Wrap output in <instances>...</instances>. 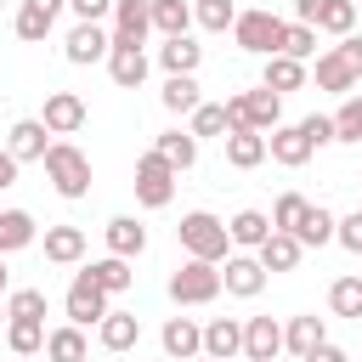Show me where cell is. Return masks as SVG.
I'll list each match as a JSON object with an SVG mask.
<instances>
[{
    "label": "cell",
    "mask_w": 362,
    "mask_h": 362,
    "mask_svg": "<svg viewBox=\"0 0 362 362\" xmlns=\"http://www.w3.org/2000/svg\"><path fill=\"white\" fill-rule=\"evenodd\" d=\"M141 249H147V226H141L136 215H113V221H107V255L136 260Z\"/></svg>",
    "instance_id": "cell-16"
},
{
    "label": "cell",
    "mask_w": 362,
    "mask_h": 362,
    "mask_svg": "<svg viewBox=\"0 0 362 362\" xmlns=\"http://www.w3.org/2000/svg\"><path fill=\"white\" fill-rule=\"evenodd\" d=\"M294 238H300V249H322L334 238V215L322 204H305V215L294 221Z\"/></svg>",
    "instance_id": "cell-31"
},
{
    "label": "cell",
    "mask_w": 362,
    "mask_h": 362,
    "mask_svg": "<svg viewBox=\"0 0 362 362\" xmlns=\"http://www.w3.org/2000/svg\"><path fill=\"white\" fill-rule=\"evenodd\" d=\"M175 238H181L187 260H209V266H221V260H226V249H232V238H226V221H215L209 209H192V215H181Z\"/></svg>",
    "instance_id": "cell-1"
},
{
    "label": "cell",
    "mask_w": 362,
    "mask_h": 362,
    "mask_svg": "<svg viewBox=\"0 0 362 362\" xmlns=\"http://www.w3.org/2000/svg\"><path fill=\"white\" fill-rule=\"evenodd\" d=\"M260 85H266L272 96H288V90H300V85H305V62H294V57H266Z\"/></svg>",
    "instance_id": "cell-24"
},
{
    "label": "cell",
    "mask_w": 362,
    "mask_h": 362,
    "mask_svg": "<svg viewBox=\"0 0 362 362\" xmlns=\"http://www.w3.org/2000/svg\"><path fill=\"white\" fill-rule=\"evenodd\" d=\"M85 277L102 288V294H124L130 283H136V272H130V260H119V255H107V260H90L85 266Z\"/></svg>",
    "instance_id": "cell-26"
},
{
    "label": "cell",
    "mask_w": 362,
    "mask_h": 362,
    "mask_svg": "<svg viewBox=\"0 0 362 362\" xmlns=\"http://www.w3.org/2000/svg\"><path fill=\"white\" fill-rule=\"evenodd\" d=\"M170 198H175V170L158 153H141L136 158V204L141 209H164Z\"/></svg>",
    "instance_id": "cell-6"
},
{
    "label": "cell",
    "mask_w": 362,
    "mask_h": 362,
    "mask_svg": "<svg viewBox=\"0 0 362 362\" xmlns=\"http://www.w3.org/2000/svg\"><path fill=\"white\" fill-rule=\"evenodd\" d=\"M300 136H305L311 147H328V141H334V119H322V113H311V119H300Z\"/></svg>",
    "instance_id": "cell-44"
},
{
    "label": "cell",
    "mask_w": 362,
    "mask_h": 362,
    "mask_svg": "<svg viewBox=\"0 0 362 362\" xmlns=\"http://www.w3.org/2000/svg\"><path fill=\"white\" fill-rule=\"evenodd\" d=\"M215 294H221V266L187 260V266L170 272V300H175V305H209Z\"/></svg>",
    "instance_id": "cell-4"
},
{
    "label": "cell",
    "mask_w": 362,
    "mask_h": 362,
    "mask_svg": "<svg viewBox=\"0 0 362 362\" xmlns=\"http://www.w3.org/2000/svg\"><path fill=\"white\" fill-rule=\"evenodd\" d=\"M51 23H57V17H45L40 6H23L11 28H17V40H28V45H34V40H45V34H51Z\"/></svg>",
    "instance_id": "cell-41"
},
{
    "label": "cell",
    "mask_w": 362,
    "mask_h": 362,
    "mask_svg": "<svg viewBox=\"0 0 362 362\" xmlns=\"http://www.w3.org/2000/svg\"><path fill=\"white\" fill-rule=\"evenodd\" d=\"M45 356H51V362H85V356H90V345H85V328H74V322L51 328V334H45Z\"/></svg>",
    "instance_id": "cell-28"
},
{
    "label": "cell",
    "mask_w": 362,
    "mask_h": 362,
    "mask_svg": "<svg viewBox=\"0 0 362 362\" xmlns=\"http://www.w3.org/2000/svg\"><path fill=\"white\" fill-rule=\"evenodd\" d=\"M300 362H351V356H345L339 345H317V351H311V356H300Z\"/></svg>",
    "instance_id": "cell-47"
},
{
    "label": "cell",
    "mask_w": 362,
    "mask_h": 362,
    "mask_svg": "<svg viewBox=\"0 0 362 362\" xmlns=\"http://www.w3.org/2000/svg\"><path fill=\"white\" fill-rule=\"evenodd\" d=\"M153 153H158V158H164V164H170V170H175V175H181V170H192V164H198V141H192V130H164V136H158V147H153Z\"/></svg>",
    "instance_id": "cell-25"
},
{
    "label": "cell",
    "mask_w": 362,
    "mask_h": 362,
    "mask_svg": "<svg viewBox=\"0 0 362 362\" xmlns=\"http://www.w3.org/2000/svg\"><path fill=\"white\" fill-rule=\"evenodd\" d=\"M311 51H317V28H311V23H288V28H283V51H277V57L305 62Z\"/></svg>",
    "instance_id": "cell-38"
},
{
    "label": "cell",
    "mask_w": 362,
    "mask_h": 362,
    "mask_svg": "<svg viewBox=\"0 0 362 362\" xmlns=\"http://www.w3.org/2000/svg\"><path fill=\"white\" fill-rule=\"evenodd\" d=\"M311 28H322V34H339V40H345V34L356 28V6H351V0H322Z\"/></svg>",
    "instance_id": "cell-35"
},
{
    "label": "cell",
    "mask_w": 362,
    "mask_h": 362,
    "mask_svg": "<svg viewBox=\"0 0 362 362\" xmlns=\"http://www.w3.org/2000/svg\"><path fill=\"white\" fill-rule=\"evenodd\" d=\"M283 351V322L277 317H249L243 322V356L249 362H272Z\"/></svg>",
    "instance_id": "cell-12"
},
{
    "label": "cell",
    "mask_w": 362,
    "mask_h": 362,
    "mask_svg": "<svg viewBox=\"0 0 362 362\" xmlns=\"http://www.w3.org/2000/svg\"><path fill=\"white\" fill-rule=\"evenodd\" d=\"M40 164H45V175H51V187H57L62 198H85V192H90V158H85L74 141H51Z\"/></svg>",
    "instance_id": "cell-2"
},
{
    "label": "cell",
    "mask_w": 362,
    "mask_h": 362,
    "mask_svg": "<svg viewBox=\"0 0 362 362\" xmlns=\"http://www.w3.org/2000/svg\"><path fill=\"white\" fill-rule=\"evenodd\" d=\"M204 362H209V356H204Z\"/></svg>",
    "instance_id": "cell-53"
},
{
    "label": "cell",
    "mask_w": 362,
    "mask_h": 362,
    "mask_svg": "<svg viewBox=\"0 0 362 362\" xmlns=\"http://www.w3.org/2000/svg\"><path fill=\"white\" fill-rule=\"evenodd\" d=\"M62 51H68L74 68H85V62H102L113 51V34H102V23H74L68 40H62Z\"/></svg>",
    "instance_id": "cell-9"
},
{
    "label": "cell",
    "mask_w": 362,
    "mask_h": 362,
    "mask_svg": "<svg viewBox=\"0 0 362 362\" xmlns=\"http://www.w3.org/2000/svg\"><path fill=\"white\" fill-rule=\"evenodd\" d=\"M45 260L51 266H79L85 260V232L79 226H45Z\"/></svg>",
    "instance_id": "cell-18"
},
{
    "label": "cell",
    "mask_w": 362,
    "mask_h": 362,
    "mask_svg": "<svg viewBox=\"0 0 362 362\" xmlns=\"http://www.w3.org/2000/svg\"><path fill=\"white\" fill-rule=\"evenodd\" d=\"M107 74H113L119 90H136V85L147 79V51H124V45H113V51H107Z\"/></svg>",
    "instance_id": "cell-23"
},
{
    "label": "cell",
    "mask_w": 362,
    "mask_h": 362,
    "mask_svg": "<svg viewBox=\"0 0 362 362\" xmlns=\"http://www.w3.org/2000/svg\"><path fill=\"white\" fill-rule=\"evenodd\" d=\"M221 288L238 294V300H255L266 288V266L255 255H226V272H221Z\"/></svg>",
    "instance_id": "cell-10"
},
{
    "label": "cell",
    "mask_w": 362,
    "mask_h": 362,
    "mask_svg": "<svg viewBox=\"0 0 362 362\" xmlns=\"http://www.w3.org/2000/svg\"><path fill=\"white\" fill-rule=\"evenodd\" d=\"M334 141H362V96H345V107L334 113Z\"/></svg>",
    "instance_id": "cell-40"
},
{
    "label": "cell",
    "mask_w": 362,
    "mask_h": 362,
    "mask_svg": "<svg viewBox=\"0 0 362 362\" xmlns=\"http://www.w3.org/2000/svg\"><path fill=\"white\" fill-rule=\"evenodd\" d=\"M266 153H272V158H277L283 170H300V164H305V158H311L317 147H311V141L300 136V124H277V130L266 136Z\"/></svg>",
    "instance_id": "cell-14"
},
{
    "label": "cell",
    "mask_w": 362,
    "mask_h": 362,
    "mask_svg": "<svg viewBox=\"0 0 362 362\" xmlns=\"http://www.w3.org/2000/svg\"><path fill=\"white\" fill-rule=\"evenodd\" d=\"M158 102H164L170 113H192L204 96H198V79H192V74H170V79H164V90H158Z\"/></svg>",
    "instance_id": "cell-34"
},
{
    "label": "cell",
    "mask_w": 362,
    "mask_h": 362,
    "mask_svg": "<svg viewBox=\"0 0 362 362\" xmlns=\"http://www.w3.org/2000/svg\"><path fill=\"white\" fill-rule=\"evenodd\" d=\"M192 23L209 28V34H226V28L238 23V6H232V0H198V6H192Z\"/></svg>",
    "instance_id": "cell-36"
},
{
    "label": "cell",
    "mask_w": 362,
    "mask_h": 362,
    "mask_svg": "<svg viewBox=\"0 0 362 362\" xmlns=\"http://www.w3.org/2000/svg\"><path fill=\"white\" fill-rule=\"evenodd\" d=\"M6 345H11V356L45 351V322H34V317H6Z\"/></svg>",
    "instance_id": "cell-32"
},
{
    "label": "cell",
    "mask_w": 362,
    "mask_h": 362,
    "mask_svg": "<svg viewBox=\"0 0 362 362\" xmlns=\"http://www.w3.org/2000/svg\"><path fill=\"white\" fill-rule=\"evenodd\" d=\"M283 17H272V11H238V23H232V40L243 45V51H255V57H277L283 51Z\"/></svg>",
    "instance_id": "cell-5"
},
{
    "label": "cell",
    "mask_w": 362,
    "mask_h": 362,
    "mask_svg": "<svg viewBox=\"0 0 362 362\" xmlns=\"http://www.w3.org/2000/svg\"><path fill=\"white\" fill-rule=\"evenodd\" d=\"M96 339H102V351H130V345L141 339L136 311H107V317L96 322Z\"/></svg>",
    "instance_id": "cell-20"
},
{
    "label": "cell",
    "mask_w": 362,
    "mask_h": 362,
    "mask_svg": "<svg viewBox=\"0 0 362 362\" xmlns=\"http://www.w3.org/2000/svg\"><path fill=\"white\" fill-rule=\"evenodd\" d=\"M74 11H79V23H102L107 11H113V0H68Z\"/></svg>",
    "instance_id": "cell-46"
},
{
    "label": "cell",
    "mask_w": 362,
    "mask_h": 362,
    "mask_svg": "<svg viewBox=\"0 0 362 362\" xmlns=\"http://www.w3.org/2000/svg\"><path fill=\"white\" fill-rule=\"evenodd\" d=\"M328 305H334L339 317H356V322H362V277H339V283L328 288Z\"/></svg>",
    "instance_id": "cell-37"
},
{
    "label": "cell",
    "mask_w": 362,
    "mask_h": 362,
    "mask_svg": "<svg viewBox=\"0 0 362 362\" xmlns=\"http://www.w3.org/2000/svg\"><path fill=\"white\" fill-rule=\"evenodd\" d=\"M153 0H113V45L124 51H141V40L153 34V17H147Z\"/></svg>",
    "instance_id": "cell-7"
},
{
    "label": "cell",
    "mask_w": 362,
    "mask_h": 362,
    "mask_svg": "<svg viewBox=\"0 0 362 362\" xmlns=\"http://www.w3.org/2000/svg\"><path fill=\"white\" fill-rule=\"evenodd\" d=\"M147 17H153V28H158L164 40H181V34L192 28V6H187V0H153Z\"/></svg>",
    "instance_id": "cell-27"
},
{
    "label": "cell",
    "mask_w": 362,
    "mask_h": 362,
    "mask_svg": "<svg viewBox=\"0 0 362 362\" xmlns=\"http://www.w3.org/2000/svg\"><path fill=\"white\" fill-rule=\"evenodd\" d=\"M300 255H305V249H300V238H294V232H272V238L255 249V260H260L266 272H294V266H300Z\"/></svg>",
    "instance_id": "cell-19"
},
{
    "label": "cell",
    "mask_w": 362,
    "mask_h": 362,
    "mask_svg": "<svg viewBox=\"0 0 362 362\" xmlns=\"http://www.w3.org/2000/svg\"><path fill=\"white\" fill-rule=\"evenodd\" d=\"M300 215H305V198H300V192H283L277 209H272V232H294Z\"/></svg>",
    "instance_id": "cell-43"
},
{
    "label": "cell",
    "mask_w": 362,
    "mask_h": 362,
    "mask_svg": "<svg viewBox=\"0 0 362 362\" xmlns=\"http://www.w3.org/2000/svg\"><path fill=\"white\" fill-rule=\"evenodd\" d=\"M62 305H68V322H74V328H90V322H102V317H107V294H102L85 272L68 283V300H62Z\"/></svg>",
    "instance_id": "cell-8"
},
{
    "label": "cell",
    "mask_w": 362,
    "mask_h": 362,
    "mask_svg": "<svg viewBox=\"0 0 362 362\" xmlns=\"http://www.w3.org/2000/svg\"><path fill=\"white\" fill-rule=\"evenodd\" d=\"M362 85V34H345L334 51L317 57V90H356Z\"/></svg>",
    "instance_id": "cell-3"
},
{
    "label": "cell",
    "mask_w": 362,
    "mask_h": 362,
    "mask_svg": "<svg viewBox=\"0 0 362 362\" xmlns=\"http://www.w3.org/2000/svg\"><path fill=\"white\" fill-rule=\"evenodd\" d=\"M40 124H45L51 136H74V130L85 124V102H79L74 90H51V96H45V113H40Z\"/></svg>",
    "instance_id": "cell-11"
},
{
    "label": "cell",
    "mask_w": 362,
    "mask_h": 362,
    "mask_svg": "<svg viewBox=\"0 0 362 362\" xmlns=\"http://www.w3.org/2000/svg\"><path fill=\"white\" fill-rule=\"evenodd\" d=\"M283 345H288L294 356H311L317 345H328V328H322V317H294V322L283 328Z\"/></svg>",
    "instance_id": "cell-33"
},
{
    "label": "cell",
    "mask_w": 362,
    "mask_h": 362,
    "mask_svg": "<svg viewBox=\"0 0 362 362\" xmlns=\"http://www.w3.org/2000/svg\"><path fill=\"white\" fill-rule=\"evenodd\" d=\"M221 141H226V164H232V170H255V164L266 158V136H260V130H226Z\"/></svg>",
    "instance_id": "cell-21"
},
{
    "label": "cell",
    "mask_w": 362,
    "mask_h": 362,
    "mask_svg": "<svg viewBox=\"0 0 362 362\" xmlns=\"http://www.w3.org/2000/svg\"><path fill=\"white\" fill-rule=\"evenodd\" d=\"M238 351H243V322L215 317V322L204 328V356H209V362H232Z\"/></svg>",
    "instance_id": "cell-17"
},
{
    "label": "cell",
    "mask_w": 362,
    "mask_h": 362,
    "mask_svg": "<svg viewBox=\"0 0 362 362\" xmlns=\"http://www.w3.org/2000/svg\"><path fill=\"white\" fill-rule=\"evenodd\" d=\"M23 6H40V11H45V17H57V11H62V6H68V0H23Z\"/></svg>",
    "instance_id": "cell-50"
},
{
    "label": "cell",
    "mask_w": 362,
    "mask_h": 362,
    "mask_svg": "<svg viewBox=\"0 0 362 362\" xmlns=\"http://www.w3.org/2000/svg\"><path fill=\"white\" fill-rule=\"evenodd\" d=\"M158 62H164V74H192V68L204 62V45H198L192 34H181V40H164V45H158Z\"/></svg>",
    "instance_id": "cell-30"
},
{
    "label": "cell",
    "mask_w": 362,
    "mask_h": 362,
    "mask_svg": "<svg viewBox=\"0 0 362 362\" xmlns=\"http://www.w3.org/2000/svg\"><path fill=\"white\" fill-rule=\"evenodd\" d=\"M0 317H6V300H0Z\"/></svg>",
    "instance_id": "cell-51"
},
{
    "label": "cell",
    "mask_w": 362,
    "mask_h": 362,
    "mask_svg": "<svg viewBox=\"0 0 362 362\" xmlns=\"http://www.w3.org/2000/svg\"><path fill=\"white\" fill-rule=\"evenodd\" d=\"M0 6H6V0H0Z\"/></svg>",
    "instance_id": "cell-52"
},
{
    "label": "cell",
    "mask_w": 362,
    "mask_h": 362,
    "mask_svg": "<svg viewBox=\"0 0 362 362\" xmlns=\"http://www.w3.org/2000/svg\"><path fill=\"white\" fill-rule=\"evenodd\" d=\"M45 136H51V130H45L40 119H17V124H11V136H6V153H11L17 164H28V158H45V147H51Z\"/></svg>",
    "instance_id": "cell-15"
},
{
    "label": "cell",
    "mask_w": 362,
    "mask_h": 362,
    "mask_svg": "<svg viewBox=\"0 0 362 362\" xmlns=\"http://www.w3.org/2000/svg\"><path fill=\"white\" fill-rule=\"evenodd\" d=\"M6 317H34V322H45V288H11V294H6Z\"/></svg>",
    "instance_id": "cell-39"
},
{
    "label": "cell",
    "mask_w": 362,
    "mask_h": 362,
    "mask_svg": "<svg viewBox=\"0 0 362 362\" xmlns=\"http://www.w3.org/2000/svg\"><path fill=\"white\" fill-rule=\"evenodd\" d=\"M226 238H232L238 249H260V243L272 238V215H260V209H238V215L226 221Z\"/></svg>",
    "instance_id": "cell-22"
},
{
    "label": "cell",
    "mask_w": 362,
    "mask_h": 362,
    "mask_svg": "<svg viewBox=\"0 0 362 362\" xmlns=\"http://www.w3.org/2000/svg\"><path fill=\"white\" fill-rule=\"evenodd\" d=\"M158 339H164V356H170V362H192V356L204 351V328H198L192 317H170Z\"/></svg>",
    "instance_id": "cell-13"
},
{
    "label": "cell",
    "mask_w": 362,
    "mask_h": 362,
    "mask_svg": "<svg viewBox=\"0 0 362 362\" xmlns=\"http://www.w3.org/2000/svg\"><path fill=\"white\" fill-rule=\"evenodd\" d=\"M334 238H339L351 255H362V209H356V215H345V221H334Z\"/></svg>",
    "instance_id": "cell-45"
},
{
    "label": "cell",
    "mask_w": 362,
    "mask_h": 362,
    "mask_svg": "<svg viewBox=\"0 0 362 362\" xmlns=\"http://www.w3.org/2000/svg\"><path fill=\"white\" fill-rule=\"evenodd\" d=\"M34 215L28 209H0V255H17V249H28L34 243Z\"/></svg>",
    "instance_id": "cell-29"
},
{
    "label": "cell",
    "mask_w": 362,
    "mask_h": 362,
    "mask_svg": "<svg viewBox=\"0 0 362 362\" xmlns=\"http://www.w3.org/2000/svg\"><path fill=\"white\" fill-rule=\"evenodd\" d=\"M11 181H17V158L0 147V187H11Z\"/></svg>",
    "instance_id": "cell-48"
},
{
    "label": "cell",
    "mask_w": 362,
    "mask_h": 362,
    "mask_svg": "<svg viewBox=\"0 0 362 362\" xmlns=\"http://www.w3.org/2000/svg\"><path fill=\"white\" fill-rule=\"evenodd\" d=\"M317 6H322V0H294V17H300V23H317Z\"/></svg>",
    "instance_id": "cell-49"
},
{
    "label": "cell",
    "mask_w": 362,
    "mask_h": 362,
    "mask_svg": "<svg viewBox=\"0 0 362 362\" xmlns=\"http://www.w3.org/2000/svg\"><path fill=\"white\" fill-rule=\"evenodd\" d=\"M221 130H226V107L221 102H198L192 107V141L198 136H221Z\"/></svg>",
    "instance_id": "cell-42"
}]
</instances>
